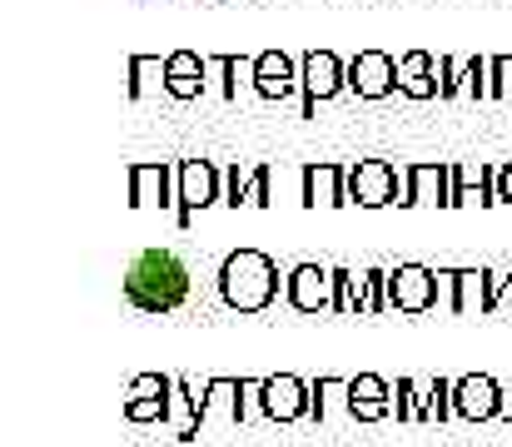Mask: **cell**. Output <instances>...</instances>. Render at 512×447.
I'll list each match as a JSON object with an SVG mask.
<instances>
[{
    "label": "cell",
    "instance_id": "cell-12",
    "mask_svg": "<svg viewBox=\"0 0 512 447\" xmlns=\"http://www.w3.org/2000/svg\"><path fill=\"white\" fill-rule=\"evenodd\" d=\"M284 298L299 313H334V269H324V264H294L284 274Z\"/></svg>",
    "mask_w": 512,
    "mask_h": 447
},
{
    "label": "cell",
    "instance_id": "cell-22",
    "mask_svg": "<svg viewBox=\"0 0 512 447\" xmlns=\"http://www.w3.org/2000/svg\"><path fill=\"white\" fill-rule=\"evenodd\" d=\"M130 80H125V95L130 100H150L155 90H165V60L160 55H130Z\"/></svg>",
    "mask_w": 512,
    "mask_h": 447
},
{
    "label": "cell",
    "instance_id": "cell-5",
    "mask_svg": "<svg viewBox=\"0 0 512 447\" xmlns=\"http://www.w3.org/2000/svg\"><path fill=\"white\" fill-rule=\"evenodd\" d=\"M299 70H304V120H314L324 100H334V95L348 90V65H343L334 50L299 55Z\"/></svg>",
    "mask_w": 512,
    "mask_h": 447
},
{
    "label": "cell",
    "instance_id": "cell-27",
    "mask_svg": "<svg viewBox=\"0 0 512 447\" xmlns=\"http://www.w3.org/2000/svg\"><path fill=\"white\" fill-rule=\"evenodd\" d=\"M488 80H493V60L488 55H473L463 65V95L468 100H488Z\"/></svg>",
    "mask_w": 512,
    "mask_h": 447
},
{
    "label": "cell",
    "instance_id": "cell-6",
    "mask_svg": "<svg viewBox=\"0 0 512 447\" xmlns=\"http://www.w3.org/2000/svg\"><path fill=\"white\" fill-rule=\"evenodd\" d=\"M388 308H398L408 318L433 313L438 308V269H423V264L388 269Z\"/></svg>",
    "mask_w": 512,
    "mask_h": 447
},
{
    "label": "cell",
    "instance_id": "cell-33",
    "mask_svg": "<svg viewBox=\"0 0 512 447\" xmlns=\"http://www.w3.org/2000/svg\"><path fill=\"white\" fill-rule=\"evenodd\" d=\"M438 313H458V269H438Z\"/></svg>",
    "mask_w": 512,
    "mask_h": 447
},
{
    "label": "cell",
    "instance_id": "cell-26",
    "mask_svg": "<svg viewBox=\"0 0 512 447\" xmlns=\"http://www.w3.org/2000/svg\"><path fill=\"white\" fill-rule=\"evenodd\" d=\"M423 398H428V423H453L458 418V403H453V383L448 378H428L423 383Z\"/></svg>",
    "mask_w": 512,
    "mask_h": 447
},
{
    "label": "cell",
    "instance_id": "cell-37",
    "mask_svg": "<svg viewBox=\"0 0 512 447\" xmlns=\"http://www.w3.org/2000/svg\"><path fill=\"white\" fill-rule=\"evenodd\" d=\"M503 418H508V423H512V383H508V413H503Z\"/></svg>",
    "mask_w": 512,
    "mask_h": 447
},
{
    "label": "cell",
    "instance_id": "cell-14",
    "mask_svg": "<svg viewBox=\"0 0 512 447\" xmlns=\"http://www.w3.org/2000/svg\"><path fill=\"white\" fill-rule=\"evenodd\" d=\"M204 90H209V55H194V50L165 55V95L170 100H199Z\"/></svg>",
    "mask_w": 512,
    "mask_h": 447
},
{
    "label": "cell",
    "instance_id": "cell-36",
    "mask_svg": "<svg viewBox=\"0 0 512 447\" xmlns=\"http://www.w3.org/2000/svg\"><path fill=\"white\" fill-rule=\"evenodd\" d=\"M498 199H503V204H512V164H503V169H498Z\"/></svg>",
    "mask_w": 512,
    "mask_h": 447
},
{
    "label": "cell",
    "instance_id": "cell-18",
    "mask_svg": "<svg viewBox=\"0 0 512 447\" xmlns=\"http://www.w3.org/2000/svg\"><path fill=\"white\" fill-rule=\"evenodd\" d=\"M463 204H503L498 199V169H488V164H453V199H448V209H463Z\"/></svg>",
    "mask_w": 512,
    "mask_h": 447
},
{
    "label": "cell",
    "instance_id": "cell-13",
    "mask_svg": "<svg viewBox=\"0 0 512 447\" xmlns=\"http://www.w3.org/2000/svg\"><path fill=\"white\" fill-rule=\"evenodd\" d=\"M249 85H254V95H264V100H289V95L304 90V70H299V60L284 55V50H259Z\"/></svg>",
    "mask_w": 512,
    "mask_h": 447
},
{
    "label": "cell",
    "instance_id": "cell-4",
    "mask_svg": "<svg viewBox=\"0 0 512 447\" xmlns=\"http://www.w3.org/2000/svg\"><path fill=\"white\" fill-rule=\"evenodd\" d=\"M348 204H358V209L403 204V169H393L388 159H358V164H348Z\"/></svg>",
    "mask_w": 512,
    "mask_h": 447
},
{
    "label": "cell",
    "instance_id": "cell-24",
    "mask_svg": "<svg viewBox=\"0 0 512 447\" xmlns=\"http://www.w3.org/2000/svg\"><path fill=\"white\" fill-rule=\"evenodd\" d=\"M209 75H224L219 95L239 100V80H254V60H244V55H209Z\"/></svg>",
    "mask_w": 512,
    "mask_h": 447
},
{
    "label": "cell",
    "instance_id": "cell-32",
    "mask_svg": "<svg viewBox=\"0 0 512 447\" xmlns=\"http://www.w3.org/2000/svg\"><path fill=\"white\" fill-rule=\"evenodd\" d=\"M493 60V80H488V100L512 95V55H488Z\"/></svg>",
    "mask_w": 512,
    "mask_h": 447
},
{
    "label": "cell",
    "instance_id": "cell-15",
    "mask_svg": "<svg viewBox=\"0 0 512 447\" xmlns=\"http://www.w3.org/2000/svg\"><path fill=\"white\" fill-rule=\"evenodd\" d=\"M453 199V164H408L403 169V204H443Z\"/></svg>",
    "mask_w": 512,
    "mask_h": 447
},
{
    "label": "cell",
    "instance_id": "cell-16",
    "mask_svg": "<svg viewBox=\"0 0 512 447\" xmlns=\"http://www.w3.org/2000/svg\"><path fill=\"white\" fill-rule=\"evenodd\" d=\"M299 184H304V204L309 209H339V204H348V169L343 164H309L304 174H299Z\"/></svg>",
    "mask_w": 512,
    "mask_h": 447
},
{
    "label": "cell",
    "instance_id": "cell-19",
    "mask_svg": "<svg viewBox=\"0 0 512 447\" xmlns=\"http://www.w3.org/2000/svg\"><path fill=\"white\" fill-rule=\"evenodd\" d=\"M398 95H408V100H433V95H443V85H438V60H433L428 50H408V55L398 60Z\"/></svg>",
    "mask_w": 512,
    "mask_h": 447
},
{
    "label": "cell",
    "instance_id": "cell-35",
    "mask_svg": "<svg viewBox=\"0 0 512 447\" xmlns=\"http://www.w3.org/2000/svg\"><path fill=\"white\" fill-rule=\"evenodd\" d=\"M488 313H512V274H503L493 284V298H488Z\"/></svg>",
    "mask_w": 512,
    "mask_h": 447
},
{
    "label": "cell",
    "instance_id": "cell-8",
    "mask_svg": "<svg viewBox=\"0 0 512 447\" xmlns=\"http://www.w3.org/2000/svg\"><path fill=\"white\" fill-rule=\"evenodd\" d=\"M453 403H458V418L493 423L508 413V388L488 373H468V378H453Z\"/></svg>",
    "mask_w": 512,
    "mask_h": 447
},
{
    "label": "cell",
    "instance_id": "cell-20",
    "mask_svg": "<svg viewBox=\"0 0 512 447\" xmlns=\"http://www.w3.org/2000/svg\"><path fill=\"white\" fill-rule=\"evenodd\" d=\"M239 388H244V378H209L204 383V393H199V413H204V428L209 423H244L239 418Z\"/></svg>",
    "mask_w": 512,
    "mask_h": 447
},
{
    "label": "cell",
    "instance_id": "cell-28",
    "mask_svg": "<svg viewBox=\"0 0 512 447\" xmlns=\"http://www.w3.org/2000/svg\"><path fill=\"white\" fill-rule=\"evenodd\" d=\"M244 204H274V169L269 164H259L254 174H249V184H244Z\"/></svg>",
    "mask_w": 512,
    "mask_h": 447
},
{
    "label": "cell",
    "instance_id": "cell-17",
    "mask_svg": "<svg viewBox=\"0 0 512 447\" xmlns=\"http://www.w3.org/2000/svg\"><path fill=\"white\" fill-rule=\"evenodd\" d=\"M348 408H353V423H383L393 413V388L378 373H358L348 378Z\"/></svg>",
    "mask_w": 512,
    "mask_h": 447
},
{
    "label": "cell",
    "instance_id": "cell-23",
    "mask_svg": "<svg viewBox=\"0 0 512 447\" xmlns=\"http://www.w3.org/2000/svg\"><path fill=\"white\" fill-rule=\"evenodd\" d=\"M498 274L493 269H458V313H488Z\"/></svg>",
    "mask_w": 512,
    "mask_h": 447
},
{
    "label": "cell",
    "instance_id": "cell-10",
    "mask_svg": "<svg viewBox=\"0 0 512 447\" xmlns=\"http://www.w3.org/2000/svg\"><path fill=\"white\" fill-rule=\"evenodd\" d=\"M348 90L358 100H383L398 90V60L388 50H358L348 60Z\"/></svg>",
    "mask_w": 512,
    "mask_h": 447
},
{
    "label": "cell",
    "instance_id": "cell-25",
    "mask_svg": "<svg viewBox=\"0 0 512 447\" xmlns=\"http://www.w3.org/2000/svg\"><path fill=\"white\" fill-rule=\"evenodd\" d=\"M393 413H398V423H428V398H423L418 378H398L393 383Z\"/></svg>",
    "mask_w": 512,
    "mask_h": 447
},
{
    "label": "cell",
    "instance_id": "cell-21",
    "mask_svg": "<svg viewBox=\"0 0 512 447\" xmlns=\"http://www.w3.org/2000/svg\"><path fill=\"white\" fill-rule=\"evenodd\" d=\"M314 423H353V408H348V378H319L314 383V408H309Z\"/></svg>",
    "mask_w": 512,
    "mask_h": 447
},
{
    "label": "cell",
    "instance_id": "cell-31",
    "mask_svg": "<svg viewBox=\"0 0 512 447\" xmlns=\"http://www.w3.org/2000/svg\"><path fill=\"white\" fill-rule=\"evenodd\" d=\"M353 294H358V274L334 264V313H353Z\"/></svg>",
    "mask_w": 512,
    "mask_h": 447
},
{
    "label": "cell",
    "instance_id": "cell-29",
    "mask_svg": "<svg viewBox=\"0 0 512 447\" xmlns=\"http://www.w3.org/2000/svg\"><path fill=\"white\" fill-rule=\"evenodd\" d=\"M363 298L368 313H388V269H363Z\"/></svg>",
    "mask_w": 512,
    "mask_h": 447
},
{
    "label": "cell",
    "instance_id": "cell-30",
    "mask_svg": "<svg viewBox=\"0 0 512 447\" xmlns=\"http://www.w3.org/2000/svg\"><path fill=\"white\" fill-rule=\"evenodd\" d=\"M463 65H468V60L438 55V85H443V100H458V95H463Z\"/></svg>",
    "mask_w": 512,
    "mask_h": 447
},
{
    "label": "cell",
    "instance_id": "cell-9",
    "mask_svg": "<svg viewBox=\"0 0 512 447\" xmlns=\"http://www.w3.org/2000/svg\"><path fill=\"white\" fill-rule=\"evenodd\" d=\"M174 413V378L165 373H140L135 383H130V393H125V418L130 423H170Z\"/></svg>",
    "mask_w": 512,
    "mask_h": 447
},
{
    "label": "cell",
    "instance_id": "cell-1",
    "mask_svg": "<svg viewBox=\"0 0 512 447\" xmlns=\"http://www.w3.org/2000/svg\"><path fill=\"white\" fill-rule=\"evenodd\" d=\"M189 264L174 249H145L130 269H125V298L140 313H174L189 303Z\"/></svg>",
    "mask_w": 512,
    "mask_h": 447
},
{
    "label": "cell",
    "instance_id": "cell-2",
    "mask_svg": "<svg viewBox=\"0 0 512 447\" xmlns=\"http://www.w3.org/2000/svg\"><path fill=\"white\" fill-rule=\"evenodd\" d=\"M219 298L234 313H264L279 298V264L264 249H234L219 264Z\"/></svg>",
    "mask_w": 512,
    "mask_h": 447
},
{
    "label": "cell",
    "instance_id": "cell-7",
    "mask_svg": "<svg viewBox=\"0 0 512 447\" xmlns=\"http://www.w3.org/2000/svg\"><path fill=\"white\" fill-rule=\"evenodd\" d=\"M125 184L135 209H179V164H130Z\"/></svg>",
    "mask_w": 512,
    "mask_h": 447
},
{
    "label": "cell",
    "instance_id": "cell-3",
    "mask_svg": "<svg viewBox=\"0 0 512 447\" xmlns=\"http://www.w3.org/2000/svg\"><path fill=\"white\" fill-rule=\"evenodd\" d=\"M209 204H224V169L209 159H179V209H174L179 229H189L194 214Z\"/></svg>",
    "mask_w": 512,
    "mask_h": 447
},
{
    "label": "cell",
    "instance_id": "cell-34",
    "mask_svg": "<svg viewBox=\"0 0 512 447\" xmlns=\"http://www.w3.org/2000/svg\"><path fill=\"white\" fill-rule=\"evenodd\" d=\"M244 184H249V179L239 174V164H229V169H224V204H229V209L244 204Z\"/></svg>",
    "mask_w": 512,
    "mask_h": 447
},
{
    "label": "cell",
    "instance_id": "cell-11",
    "mask_svg": "<svg viewBox=\"0 0 512 447\" xmlns=\"http://www.w3.org/2000/svg\"><path fill=\"white\" fill-rule=\"evenodd\" d=\"M309 408H314V383H304L294 373L264 378V418L269 423H304Z\"/></svg>",
    "mask_w": 512,
    "mask_h": 447
}]
</instances>
